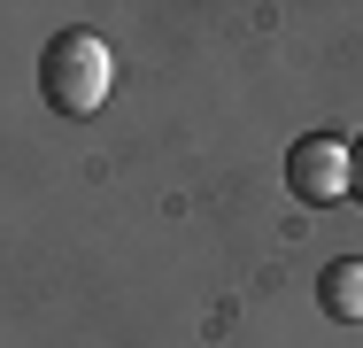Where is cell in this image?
Listing matches in <instances>:
<instances>
[{
    "mask_svg": "<svg viewBox=\"0 0 363 348\" xmlns=\"http://www.w3.org/2000/svg\"><path fill=\"white\" fill-rule=\"evenodd\" d=\"M317 310L340 317V325H363V256H333L325 278H317Z\"/></svg>",
    "mask_w": 363,
    "mask_h": 348,
    "instance_id": "obj_3",
    "label": "cell"
},
{
    "mask_svg": "<svg viewBox=\"0 0 363 348\" xmlns=\"http://www.w3.org/2000/svg\"><path fill=\"white\" fill-rule=\"evenodd\" d=\"M348 194H356V202H363V139H356V147H348Z\"/></svg>",
    "mask_w": 363,
    "mask_h": 348,
    "instance_id": "obj_4",
    "label": "cell"
},
{
    "mask_svg": "<svg viewBox=\"0 0 363 348\" xmlns=\"http://www.w3.org/2000/svg\"><path fill=\"white\" fill-rule=\"evenodd\" d=\"M286 186H294V202H309V209L348 202V139H340V132H309V139H294V155H286Z\"/></svg>",
    "mask_w": 363,
    "mask_h": 348,
    "instance_id": "obj_2",
    "label": "cell"
},
{
    "mask_svg": "<svg viewBox=\"0 0 363 348\" xmlns=\"http://www.w3.org/2000/svg\"><path fill=\"white\" fill-rule=\"evenodd\" d=\"M108 85H116V55H108L93 31H55V39H47V55H39V93H47V109L93 116V109L108 101Z\"/></svg>",
    "mask_w": 363,
    "mask_h": 348,
    "instance_id": "obj_1",
    "label": "cell"
}]
</instances>
